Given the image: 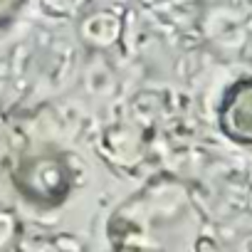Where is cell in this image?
Listing matches in <instances>:
<instances>
[{
	"mask_svg": "<svg viewBox=\"0 0 252 252\" xmlns=\"http://www.w3.org/2000/svg\"><path fill=\"white\" fill-rule=\"evenodd\" d=\"M220 126L227 136L242 144H252V79L237 82L222 101Z\"/></svg>",
	"mask_w": 252,
	"mask_h": 252,
	"instance_id": "6da1fadb",
	"label": "cell"
}]
</instances>
